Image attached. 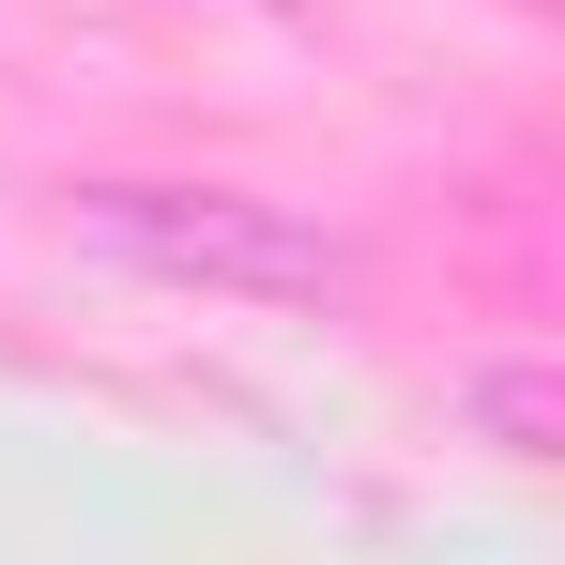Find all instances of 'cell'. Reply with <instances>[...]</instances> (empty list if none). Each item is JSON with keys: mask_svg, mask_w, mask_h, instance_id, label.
<instances>
[{"mask_svg": "<svg viewBox=\"0 0 565 565\" xmlns=\"http://www.w3.org/2000/svg\"><path fill=\"white\" fill-rule=\"evenodd\" d=\"M77 230H93L107 260L169 276V290L321 306V290L352 276V260H337V230H306L290 199H245V184H77Z\"/></svg>", "mask_w": 565, "mask_h": 565, "instance_id": "obj_1", "label": "cell"}, {"mask_svg": "<svg viewBox=\"0 0 565 565\" xmlns=\"http://www.w3.org/2000/svg\"><path fill=\"white\" fill-rule=\"evenodd\" d=\"M473 428H489L504 459H551V444H565V382L551 367H489V382H473Z\"/></svg>", "mask_w": 565, "mask_h": 565, "instance_id": "obj_2", "label": "cell"}]
</instances>
